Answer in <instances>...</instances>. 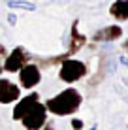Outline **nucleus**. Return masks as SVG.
<instances>
[{
	"label": "nucleus",
	"mask_w": 128,
	"mask_h": 130,
	"mask_svg": "<svg viewBox=\"0 0 128 130\" xmlns=\"http://www.w3.org/2000/svg\"><path fill=\"white\" fill-rule=\"evenodd\" d=\"M13 119L21 121L26 130H40L47 123V107L40 102L38 92L17 100V106L13 107Z\"/></svg>",
	"instance_id": "nucleus-1"
},
{
	"label": "nucleus",
	"mask_w": 128,
	"mask_h": 130,
	"mask_svg": "<svg viewBox=\"0 0 128 130\" xmlns=\"http://www.w3.org/2000/svg\"><path fill=\"white\" fill-rule=\"evenodd\" d=\"M109 13L117 21H126L128 19V0H115L109 8Z\"/></svg>",
	"instance_id": "nucleus-9"
},
{
	"label": "nucleus",
	"mask_w": 128,
	"mask_h": 130,
	"mask_svg": "<svg viewBox=\"0 0 128 130\" xmlns=\"http://www.w3.org/2000/svg\"><path fill=\"white\" fill-rule=\"evenodd\" d=\"M8 6L10 8H19V10H28V11H34L36 6L32 2H26V0H8Z\"/></svg>",
	"instance_id": "nucleus-10"
},
{
	"label": "nucleus",
	"mask_w": 128,
	"mask_h": 130,
	"mask_svg": "<svg viewBox=\"0 0 128 130\" xmlns=\"http://www.w3.org/2000/svg\"><path fill=\"white\" fill-rule=\"evenodd\" d=\"M121 62H122L124 66H128V59H126V57H122V59H121Z\"/></svg>",
	"instance_id": "nucleus-16"
},
{
	"label": "nucleus",
	"mask_w": 128,
	"mask_h": 130,
	"mask_svg": "<svg viewBox=\"0 0 128 130\" xmlns=\"http://www.w3.org/2000/svg\"><path fill=\"white\" fill-rule=\"evenodd\" d=\"M87 75V64L81 60H76V59H64L60 62V72H59V77L60 81L64 83H76L79 81L81 77Z\"/></svg>",
	"instance_id": "nucleus-3"
},
{
	"label": "nucleus",
	"mask_w": 128,
	"mask_h": 130,
	"mask_svg": "<svg viewBox=\"0 0 128 130\" xmlns=\"http://www.w3.org/2000/svg\"><path fill=\"white\" fill-rule=\"evenodd\" d=\"M77 21H74V25H72V32H70V45H68V51L64 53L66 57H72V55H76V53L81 49L83 45L87 43V38L83 34H79V30H77Z\"/></svg>",
	"instance_id": "nucleus-7"
},
{
	"label": "nucleus",
	"mask_w": 128,
	"mask_h": 130,
	"mask_svg": "<svg viewBox=\"0 0 128 130\" xmlns=\"http://www.w3.org/2000/svg\"><path fill=\"white\" fill-rule=\"evenodd\" d=\"M40 130H55V126H53V124H49V123H45Z\"/></svg>",
	"instance_id": "nucleus-14"
},
{
	"label": "nucleus",
	"mask_w": 128,
	"mask_h": 130,
	"mask_svg": "<svg viewBox=\"0 0 128 130\" xmlns=\"http://www.w3.org/2000/svg\"><path fill=\"white\" fill-rule=\"evenodd\" d=\"M2 72H4V68H2V66H0V74H2Z\"/></svg>",
	"instance_id": "nucleus-17"
},
{
	"label": "nucleus",
	"mask_w": 128,
	"mask_h": 130,
	"mask_svg": "<svg viewBox=\"0 0 128 130\" xmlns=\"http://www.w3.org/2000/svg\"><path fill=\"white\" fill-rule=\"evenodd\" d=\"M21 98L19 85L11 83L10 79H0V104H13Z\"/></svg>",
	"instance_id": "nucleus-6"
},
{
	"label": "nucleus",
	"mask_w": 128,
	"mask_h": 130,
	"mask_svg": "<svg viewBox=\"0 0 128 130\" xmlns=\"http://www.w3.org/2000/svg\"><path fill=\"white\" fill-rule=\"evenodd\" d=\"M122 49H124V51L128 53V40H124V43H122Z\"/></svg>",
	"instance_id": "nucleus-15"
},
{
	"label": "nucleus",
	"mask_w": 128,
	"mask_h": 130,
	"mask_svg": "<svg viewBox=\"0 0 128 130\" xmlns=\"http://www.w3.org/2000/svg\"><path fill=\"white\" fill-rule=\"evenodd\" d=\"M72 128H74V130H81V128H83V121H81V119H74V121H72Z\"/></svg>",
	"instance_id": "nucleus-11"
},
{
	"label": "nucleus",
	"mask_w": 128,
	"mask_h": 130,
	"mask_svg": "<svg viewBox=\"0 0 128 130\" xmlns=\"http://www.w3.org/2000/svg\"><path fill=\"white\" fill-rule=\"evenodd\" d=\"M121 36H122V28L119 25H111V26H105V28L98 30L92 36V40L94 42H115Z\"/></svg>",
	"instance_id": "nucleus-8"
},
{
	"label": "nucleus",
	"mask_w": 128,
	"mask_h": 130,
	"mask_svg": "<svg viewBox=\"0 0 128 130\" xmlns=\"http://www.w3.org/2000/svg\"><path fill=\"white\" fill-rule=\"evenodd\" d=\"M28 60H30V55L25 51V47L17 45L10 55H6V60H4L2 68L6 72H19L25 64H28Z\"/></svg>",
	"instance_id": "nucleus-4"
},
{
	"label": "nucleus",
	"mask_w": 128,
	"mask_h": 130,
	"mask_svg": "<svg viewBox=\"0 0 128 130\" xmlns=\"http://www.w3.org/2000/svg\"><path fill=\"white\" fill-rule=\"evenodd\" d=\"M6 55H8V51H6V47L0 43V59H6Z\"/></svg>",
	"instance_id": "nucleus-13"
},
{
	"label": "nucleus",
	"mask_w": 128,
	"mask_h": 130,
	"mask_svg": "<svg viewBox=\"0 0 128 130\" xmlns=\"http://www.w3.org/2000/svg\"><path fill=\"white\" fill-rule=\"evenodd\" d=\"M90 130H98V128H96V126H92V128H90Z\"/></svg>",
	"instance_id": "nucleus-18"
},
{
	"label": "nucleus",
	"mask_w": 128,
	"mask_h": 130,
	"mask_svg": "<svg viewBox=\"0 0 128 130\" xmlns=\"http://www.w3.org/2000/svg\"><path fill=\"white\" fill-rule=\"evenodd\" d=\"M83 102V96L81 92L77 91V89H64L62 92H59L57 96L49 98V100L45 102V107L47 111L53 115H59V117H66V115H72L76 113L79 109V106H81Z\"/></svg>",
	"instance_id": "nucleus-2"
},
{
	"label": "nucleus",
	"mask_w": 128,
	"mask_h": 130,
	"mask_svg": "<svg viewBox=\"0 0 128 130\" xmlns=\"http://www.w3.org/2000/svg\"><path fill=\"white\" fill-rule=\"evenodd\" d=\"M8 23H10V25H15V23H17V17L13 15V13H10V15H8Z\"/></svg>",
	"instance_id": "nucleus-12"
},
{
	"label": "nucleus",
	"mask_w": 128,
	"mask_h": 130,
	"mask_svg": "<svg viewBox=\"0 0 128 130\" xmlns=\"http://www.w3.org/2000/svg\"><path fill=\"white\" fill-rule=\"evenodd\" d=\"M42 81V72H40L38 64H25L19 70V83L25 89H34L36 85Z\"/></svg>",
	"instance_id": "nucleus-5"
}]
</instances>
